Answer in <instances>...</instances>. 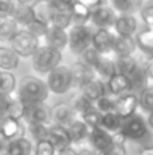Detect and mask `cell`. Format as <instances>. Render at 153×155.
Listing matches in <instances>:
<instances>
[{"mask_svg":"<svg viewBox=\"0 0 153 155\" xmlns=\"http://www.w3.org/2000/svg\"><path fill=\"white\" fill-rule=\"evenodd\" d=\"M10 44H11L10 48L19 57H31L34 54V52L38 49V46H39L38 41L26 29H22V27L14 35V38L10 41Z\"/></svg>","mask_w":153,"mask_h":155,"instance_id":"8992f818","label":"cell"},{"mask_svg":"<svg viewBox=\"0 0 153 155\" xmlns=\"http://www.w3.org/2000/svg\"><path fill=\"white\" fill-rule=\"evenodd\" d=\"M122 125V118L117 114L115 112L113 113H107V114H102L100 116V121H99V128L107 131L111 135H117L121 129Z\"/></svg>","mask_w":153,"mask_h":155,"instance_id":"83f0119b","label":"cell"},{"mask_svg":"<svg viewBox=\"0 0 153 155\" xmlns=\"http://www.w3.org/2000/svg\"><path fill=\"white\" fill-rule=\"evenodd\" d=\"M70 106H72V109L75 110L76 116H84L86 113L91 112V110L95 109V104L94 102H91L89 99H87L86 97H83L81 94H79V95L73 97V99L70 101Z\"/></svg>","mask_w":153,"mask_h":155,"instance_id":"d6a6232c","label":"cell"},{"mask_svg":"<svg viewBox=\"0 0 153 155\" xmlns=\"http://www.w3.org/2000/svg\"><path fill=\"white\" fill-rule=\"evenodd\" d=\"M12 19L18 23V26L22 29H26L30 23L35 21L34 12L31 8V3L26 2H15V8L12 12Z\"/></svg>","mask_w":153,"mask_h":155,"instance_id":"d6986e66","label":"cell"},{"mask_svg":"<svg viewBox=\"0 0 153 155\" xmlns=\"http://www.w3.org/2000/svg\"><path fill=\"white\" fill-rule=\"evenodd\" d=\"M20 57L10 48V46H0V71L11 72L18 68Z\"/></svg>","mask_w":153,"mask_h":155,"instance_id":"484cf974","label":"cell"},{"mask_svg":"<svg viewBox=\"0 0 153 155\" xmlns=\"http://www.w3.org/2000/svg\"><path fill=\"white\" fill-rule=\"evenodd\" d=\"M148 134V125L145 120L138 114H133L132 117L122 120V125L118 135L125 140H141Z\"/></svg>","mask_w":153,"mask_h":155,"instance_id":"52a82bcc","label":"cell"},{"mask_svg":"<svg viewBox=\"0 0 153 155\" xmlns=\"http://www.w3.org/2000/svg\"><path fill=\"white\" fill-rule=\"evenodd\" d=\"M11 98H12V94L11 95L0 94V121L7 117L8 107H10V104H11Z\"/></svg>","mask_w":153,"mask_h":155,"instance_id":"c3c4849f","label":"cell"},{"mask_svg":"<svg viewBox=\"0 0 153 155\" xmlns=\"http://www.w3.org/2000/svg\"><path fill=\"white\" fill-rule=\"evenodd\" d=\"M34 155H56V150L49 140H43V142L35 143Z\"/></svg>","mask_w":153,"mask_h":155,"instance_id":"ee69618b","label":"cell"},{"mask_svg":"<svg viewBox=\"0 0 153 155\" xmlns=\"http://www.w3.org/2000/svg\"><path fill=\"white\" fill-rule=\"evenodd\" d=\"M77 155H99V154L95 153L94 150H89V148H83V150L77 151Z\"/></svg>","mask_w":153,"mask_h":155,"instance_id":"f5cc1de1","label":"cell"},{"mask_svg":"<svg viewBox=\"0 0 153 155\" xmlns=\"http://www.w3.org/2000/svg\"><path fill=\"white\" fill-rule=\"evenodd\" d=\"M19 29L20 27L18 26V23L12 18L0 19V41L2 42H10Z\"/></svg>","mask_w":153,"mask_h":155,"instance_id":"1f68e13d","label":"cell"},{"mask_svg":"<svg viewBox=\"0 0 153 155\" xmlns=\"http://www.w3.org/2000/svg\"><path fill=\"white\" fill-rule=\"evenodd\" d=\"M138 106L146 113L153 112V84H148L138 94Z\"/></svg>","mask_w":153,"mask_h":155,"instance_id":"e575fe53","label":"cell"},{"mask_svg":"<svg viewBox=\"0 0 153 155\" xmlns=\"http://www.w3.org/2000/svg\"><path fill=\"white\" fill-rule=\"evenodd\" d=\"M46 86L49 88V93L57 94V95L68 93L69 88L72 87V75H70L69 68L58 65L53 71H50L46 78Z\"/></svg>","mask_w":153,"mask_h":155,"instance_id":"277c9868","label":"cell"},{"mask_svg":"<svg viewBox=\"0 0 153 155\" xmlns=\"http://www.w3.org/2000/svg\"><path fill=\"white\" fill-rule=\"evenodd\" d=\"M69 71H70V75H72V86H75L77 88H81L89 80L98 78L95 71L89 65L84 64L81 60L73 63L69 67Z\"/></svg>","mask_w":153,"mask_h":155,"instance_id":"4fadbf2b","label":"cell"},{"mask_svg":"<svg viewBox=\"0 0 153 155\" xmlns=\"http://www.w3.org/2000/svg\"><path fill=\"white\" fill-rule=\"evenodd\" d=\"M8 140H5L3 137V135L0 134V155H7V147H8Z\"/></svg>","mask_w":153,"mask_h":155,"instance_id":"f907efd6","label":"cell"},{"mask_svg":"<svg viewBox=\"0 0 153 155\" xmlns=\"http://www.w3.org/2000/svg\"><path fill=\"white\" fill-rule=\"evenodd\" d=\"M67 131H68V135H69L70 142L75 143V144H80V143L88 140L89 131L91 129L87 127V124L83 120L76 118L72 124H69L67 127Z\"/></svg>","mask_w":153,"mask_h":155,"instance_id":"603a6c76","label":"cell"},{"mask_svg":"<svg viewBox=\"0 0 153 155\" xmlns=\"http://www.w3.org/2000/svg\"><path fill=\"white\" fill-rule=\"evenodd\" d=\"M136 44H137V48H140L144 53L153 56V29L152 27H146L145 30L138 33L137 38H136Z\"/></svg>","mask_w":153,"mask_h":155,"instance_id":"4dcf8cb0","label":"cell"},{"mask_svg":"<svg viewBox=\"0 0 153 155\" xmlns=\"http://www.w3.org/2000/svg\"><path fill=\"white\" fill-rule=\"evenodd\" d=\"M152 29H153V27H152Z\"/></svg>","mask_w":153,"mask_h":155,"instance_id":"9f6ffc18","label":"cell"},{"mask_svg":"<svg viewBox=\"0 0 153 155\" xmlns=\"http://www.w3.org/2000/svg\"><path fill=\"white\" fill-rule=\"evenodd\" d=\"M18 97L24 105L45 104L49 97V88L42 79L37 76H24L19 83Z\"/></svg>","mask_w":153,"mask_h":155,"instance_id":"6da1fadb","label":"cell"},{"mask_svg":"<svg viewBox=\"0 0 153 155\" xmlns=\"http://www.w3.org/2000/svg\"><path fill=\"white\" fill-rule=\"evenodd\" d=\"M31 8L34 12L35 21L45 23L49 26V21H50V0H41V2L31 3Z\"/></svg>","mask_w":153,"mask_h":155,"instance_id":"f1b7e54d","label":"cell"},{"mask_svg":"<svg viewBox=\"0 0 153 155\" xmlns=\"http://www.w3.org/2000/svg\"><path fill=\"white\" fill-rule=\"evenodd\" d=\"M76 118H77V116L69 104L60 102V104H56L54 106L50 107V121L53 123V125L67 128Z\"/></svg>","mask_w":153,"mask_h":155,"instance_id":"30bf717a","label":"cell"},{"mask_svg":"<svg viewBox=\"0 0 153 155\" xmlns=\"http://www.w3.org/2000/svg\"><path fill=\"white\" fill-rule=\"evenodd\" d=\"M48 140L53 144L56 153L72 146V142H70V139H69V135H68L67 128H64V127H58V125H53V124L49 125V137H48Z\"/></svg>","mask_w":153,"mask_h":155,"instance_id":"ffe728a7","label":"cell"},{"mask_svg":"<svg viewBox=\"0 0 153 155\" xmlns=\"http://www.w3.org/2000/svg\"><path fill=\"white\" fill-rule=\"evenodd\" d=\"M148 124H149V127L153 129V112L149 114V117H148Z\"/></svg>","mask_w":153,"mask_h":155,"instance_id":"11a10c76","label":"cell"},{"mask_svg":"<svg viewBox=\"0 0 153 155\" xmlns=\"http://www.w3.org/2000/svg\"><path fill=\"white\" fill-rule=\"evenodd\" d=\"M16 90V78L12 72L0 71V94L11 95Z\"/></svg>","mask_w":153,"mask_h":155,"instance_id":"836d02e7","label":"cell"},{"mask_svg":"<svg viewBox=\"0 0 153 155\" xmlns=\"http://www.w3.org/2000/svg\"><path fill=\"white\" fill-rule=\"evenodd\" d=\"M45 45L49 48H53L58 52H62L68 46V31L57 27H50L48 29V34L45 38Z\"/></svg>","mask_w":153,"mask_h":155,"instance_id":"44dd1931","label":"cell"},{"mask_svg":"<svg viewBox=\"0 0 153 155\" xmlns=\"http://www.w3.org/2000/svg\"><path fill=\"white\" fill-rule=\"evenodd\" d=\"M130 80V86H132V90H142L148 86V76H146L145 71H144V67L140 65L132 75L129 76Z\"/></svg>","mask_w":153,"mask_h":155,"instance_id":"74e56055","label":"cell"},{"mask_svg":"<svg viewBox=\"0 0 153 155\" xmlns=\"http://www.w3.org/2000/svg\"><path fill=\"white\" fill-rule=\"evenodd\" d=\"M141 19L148 27H153V0H144L138 4Z\"/></svg>","mask_w":153,"mask_h":155,"instance_id":"ab89813d","label":"cell"},{"mask_svg":"<svg viewBox=\"0 0 153 155\" xmlns=\"http://www.w3.org/2000/svg\"><path fill=\"white\" fill-rule=\"evenodd\" d=\"M23 120L29 125H33V124H45V125H49V123H50V107L46 106V104L24 105Z\"/></svg>","mask_w":153,"mask_h":155,"instance_id":"9c48e42d","label":"cell"},{"mask_svg":"<svg viewBox=\"0 0 153 155\" xmlns=\"http://www.w3.org/2000/svg\"><path fill=\"white\" fill-rule=\"evenodd\" d=\"M117 34L110 29H98L92 33L91 46L99 53H107L113 51L114 42H115Z\"/></svg>","mask_w":153,"mask_h":155,"instance_id":"8fae6325","label":"cell"},{"mask_svg":"<svg viewBox=\"0 0 153 155\" xmlns=\"http://www.w3.org/2000/svg\"><path fill=\"white\" fill-rule=\"evenodd\" d=\"M50 21L49 26L57 29L67 30V27L72 23V14H70V2L65 0H50Z\"/></svg>","mask_w":153,"mask_h":155,"instance_id":"5b68a950","label":"cell"},{"mask_svg":"<svg viewBox=\"0 0 153 155\" xmlns=\"http://www.w3.org/2000/svg\"><path fill=\"white\" fill-rule=\"evenodd\" d=\"M56 155H77V150L70 146V147H67L61 151H57Z\"/></svg>","mask_w":153,"mask_h":155,"instance_id":"816d5d0a","label":"cell"},{"mask_svg":"<svg viewBox=\"0 0 153 155\" xmlns=\"http://www.w3.org/2000/svg\"><path fill=\"white\" fill-rule=\"evenodd\" d=\"M136 49H137V44H136L134 37H119V35H117L113 46V52L115 53L117 57L133 56Z\"/></svg>","mask_w":153,"mask_h":155,"instance_id":"cb8c5ba5","label":"cell"},{"mask_svg":"<svg viewBox=\"0 0 153 155\" xmlns=\"http://www.w3.org/2000/svg\"><path fill=\"white\" fill-rule=\"evenodd\" d=\"M24 132H26L24 131V124L22 123V120H14V118H4V120H2L0 134L8 142L19 139V137H24Z\"/></svg>","mask_w":153,"mask_h":155,"instance_id":"ac0fdd59","label":"cell"},{"mask_svg":"<svg viewBox=\"0 0 153 155\" xmlns=\"http://www.w3.org/2000/svg\"><path fill=\"white\" fill-rule=\"evenodd\" d=\"M92 31L87 25H73L68 31V46L75 54H83L91 48Z\"/></svg>","mask_w":153,"mask_h":155,"instance_id":"3957f363","label":"cell"},{"mask_svg":"<svg viewBox=\"0 0 153 155\" xmlns=\"http://www.w3.org/2000/svg\"><path fill=\"white\" fill-rule=\"evenodd\" d=\"M110 5L115 10V12H119V15L133 14V11L138 7V4L133 0H113L110 2Z\"/></svg>","mask_w":153,"mask_h":155,"instance_id":"60d3db41","label":"cell"},{"mask_svg":"<svg viewBox=\"0 0 153 155\" xmlns=\"http://www.w3.org/2000/svg\"><path fill=\"white\" fill-rule=\"evenodd\" d=\"M80 120H83L84 123L87 124V127H88L89 129H92V128H96V127H99L100 114L96 112V109H94V110H91V112L86 113L84 116H81Z\"/></svg>","mask_w":153,"mask_h":155,"instance_id":"f6af8a7d","label":"cell"},{"mask_svg":"<svg viewBox=\"0 0 153 155\" xmlns=\"http://www.w3.org/2000/svg\"><path fill=\"white\" fill-rule=\"evenodd\" d=\"M100 155H127L126 147H125V139L118 134L114 135V143L107 151Z\"/></svg>","mask_w":153,"mask_h":155,"instance_id":"7bdbcfd3","label":"cell"},{"mask_svg":"<svg viewBox=\"0 0 153 155\" xmlns=\"http://www.w3.org/2000/svg\"><path fill=\"white\" fill-rule=\"evenodd\" d=\"M138 67H140V64H138V61L136 60L134 56L117 57L115 68H117V74H119V75H123V76L129 78Z\"/></svg>","mask_w":153,"mask_h":155,"instance_id":"f546056e","label":"cell"},{"mask_svg":"<svg viewBox=\"0 0 153 155\" xmlns=\"http://www.w3.org/2000/svg\"><path fill=\"white\" fill-rule=\"evenodd\" d=\"M138 27V22L133 14H126V15H118L117 21L114 23L115 34L119 37H133Z\"/></svg>","mask_w":153,"mask_h":155,"instance_id":"e0dca14e","label":"cell"},{"mask_svg":"<svg viewBox=\"0 0 153 155\" xmlns=\"http://www.w3.org/2000/svg\"><path fill=\"white\" fill-rule=\"evenodd\" d=\"M62 60V53L46 45H39L31 56V63L34 71L38 74H46L57 68Z\"/></svg>","mask_w":153,"mask_h":155,"instance_id":"7a4b0ae2","label":"cell"},{"mask_svg":"<svg viewBox=\"0 0 153 155\" xmlns=\"http://www.w3.org/2000/svg\"><path fill=\"white\" fill-rule=\"evenodd\" d=\"M117 16H118V14L110 5V3H102L91 11L89 22H92V25L96 26L98 29L111 30V27H114V23L117 21Z\"/></svg>","mask_w":153,"mask_h":155,"instance_id":"ba28073f","label":"cell"},{"mask_svg":"<svg viewBox=\"0 0 153 155\" xmlns=\"http://www.w3.org/2000/svg\"><path fill=\"white\" fill-rule=\"evenodd\" d=\"M138 155H153V146H152V147L142 148V150L138 153Z\"/></svg>","mask_w":153,"mask_h":155,"instance_id":"db71d44e","label":"cell"},{"mask_svg":"<svg viewBox=\"0 0 153 155\" xmlns=\"http://www.w3.org/2000/svg\"><path fill=\"white\" fill-rule=\"evenodd\" d=\"M115 63H117V56L113 51L107 52V53H99V57H98L96 63L94 64L92 70L95 71L96 76L100 75L110 79L111 76H114L117 74Z\"/></svg>","mask_w":153,"mask_h":155,"instance_id":"5bb4252c","label":"cell"},{"mask_svg":"<svg viewBox=\"0 0 153 155\" xmlns=\"http://www.w3.org/2000/svg\"><path fill=\"white\" fill-rule=\"evenodd\" d=\"M137 107H138V95L136 93H133V91L117 98L115 113L122 120H126V118L132 117L133 114H136Z\"/></svg>","mask_w":153,"mask_h":155,"instance_id":"9a60e30c","label":"cell"},{"mask_svg":"<svg viewBox=\"0 0 153 155\" xmlns=\"http://www.w3.org/2000/svg\"><path fill=\"white\" fill-rule=\"evenodd\" d=\"M24 114V104L20 101V98L18 97V94L14 93L12 98H11V104L8 107L7 117L5 118H14V120H23Z\"/></svg>","mask_w":153,"mask_h":155,"instance_id":"d590c367","label":"cell"},{"mask_svg":"<svg viewBox=\"0 0 153 155\" xmlns=\"http://www.w3.org/2000/svg\"><path fill=\"white\" fill-rule=\"evenodd\" d=\"M88 140H89V143H91L95 153H98L100 155L105 153V151H107L108 148L113 146L114 135L108 134L107 131L96 127V128H92L91 131H89Z\"/></svg>","mask_w":153,"mask_h":155,"instance_id":"7c38bea8","label":"cell"},{"mask_svg":"<svg viewBox=\"0 0 153 155\" xmlns=\"http://www.w3.org/2000/svg\"><path fill=\"white\" fill-rule=\"evenodd\" d=\"M81 95L86 97L87 99H89L91 102H96L98 99H100L102 97H105L107 94V90H106V83H103L99 78H95V79L89 80L88 83L83 86L80 88Z\"/></svg>","mask_w":153,"mask_h":155,"instance_id":"7402d4cb","label":"cell"},{"mask_svg":"<svg viewBox=\"0 0 153 155\" xmlns=\"http://www.w3.org/2000/svg\"><path fill=\"white\" fill-rule=\"evenodd\" d=\"M70 14L75 25H87L91 18V10H88V7L81 0L70 2Z\"/></svg>","mask_w":153,"mask_h":155,"instance_id":"4316f807","label":"cell"},{"mask_svg":"<svg viewBox=\"0 0 153 155\" xmlns=\"http://www.w3.org/2000/svg\"><path fill=\"white\" fill-rule=\"evenodd\" d=\"M15 0H0V19L12 18Z\"/></svg>","mask_w":153,"mask_h":155,"instance_id":"bcb514c9","label":"cell"},{"mask_svg":"<svg viewBox=\"0 0 153 155\" xmlns=\"http://www.w3.org/2000/svg\"><path fill=\"white\" fill-rule=\"evenodd\" d=\"M115 104H117V98L106 94L105 97H102L100 99H98V101L95 102V109H96V112L99 113L100 116L107 114V113L115 112Z\"/></svg>","mask_w":153,"mask_h":155,"instance_id":"f35d334b","label":"cell"},{"mask_svg":"<svg viewBox=\"0 0 153 155\" xmlns=\"http://www.w3.org/2000/svg\"><path fill=\"white\" fill-rule=\"evenodd\" d=\"M106 90H107L108 95L114 97V98H119V97L125 95L127 93H132V86H130L129 78L115 74L110 79H107Z\"/></svg>","mask_w":153,"mask_h":155,"instance_id":"2e32d148","label":"cell"},{"mask_svg":"<svg viewBox=\"0 0 153 155\" xmlns=\"http://www.w3.org/2000/svg\"><path fill=\"white\" fill-rule=\"evenodd\" d=\"M29 132L35 142H43L49 137V125L45 124H33L29 125Z\"/></svg>","mask_w":153,"mask_h":155,"instance_id":"b9f144b4","label":"cell"},{"mask_svg":"<svg viewBox=\"0 0 153 155\" xmlns=\"http://www.w3.org/2000/svg\"><path fill=\"white\" fill-rule=\"evenodd\" d=\"M98 57H99V52H96L94 48H88L86 52H84L83 54H81V61L84 63V64L89 65V67H94V64L96 63Z\"/></svg>","mask_w":153,"mask_h":155,"instance_id":"7dc6e473","label":"cell"},{"mask_svg":"<svg viewBox=\"0 0 153 155\" xmlns=\"http://www.w3.org/2000/svg\"><path fill=\"white\" fill-rule=\"evenodd\" d=\"M142 67H144V71H145L146 76H148V79L153 80V56H149L148 59H146L145 64H144Z\"/></svg>","mask_w":153,"mask_h":155,"instance_id":"681fc988","label":"cell"},{"mask_svg":"<svg viewBox=\"0 0 153 155\" xmlns=\"http://www.w3.org/2000/svg\"><path fill=\"white\" fill-rule=\"evenodd\" d=\"M48 29H49L48 25L41 23L38 21H34L33 23H30L26 27V30L38 41L39 45H45V38H46V34H48Z\"/></svg>","mask_w":153,"mask_h":155,"instance_id":"8d00e7d4","label":"cell"},{"mask_svg":"<svg viewBox=\"0 0 153 155\" xmlns=\"http://www.w3.org/2000/svg\"><path fill=\"white\" fill-rule=\"evenodd\" d=\"M34 154V146L30 139L19 137V139L11 140L7 147V155H33Z\"/></svg>","mask_w":153,"mask_h":155,"instance_id":"d4e9b609","label":"cell"}]
</instances>
